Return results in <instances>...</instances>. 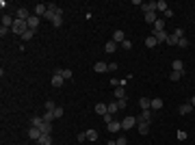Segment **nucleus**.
<instances>
[{
  "mask_svg": "<svg viewBox=\"0 0 195 145\" xmlns=\"http://www.w3.org/2000/svg\"><path fill=\"white\" fill-rule=\"evenodd\" d=\"M156 44H158V41H156V39H154L152 35H150V37H147V39H145V46H147V48H154Z\"/></svg>",
  "mask_w": 195,
  "mask_h": 145,
  "instance_id": "obj_33",
  "label": "nucleus"
},
{
  "mask_svg": "<svg viewBox=\"0 0 195 145\" xmlns=\"http://www.w3.org/2000/svg\"><path fill=\"white\" fill-rule=\"evenodd\" d=\"M96 113H98V115H102V117H104V115H106V113H108V106H106V104H102V102H100V104H96Z\"/></svg>",
  "mask_w": 195,
  "mask_h": 145,
  "instance_id": "obj_17",
  "label": "nucleus"
},
{
  "mask_svg": "<svg viewBox=\"0 0 195 145\" xmlns=\"http://www.w3.org/2000/svg\"><path fill=\"white\" fill-rule=\"evenodd\" d=\"M191 110H195V108H193V104H191V102H189V104H182V106L178 108V113H180V115H189Z\"/></svg>",
  "mask_w": 195,
  "mask_h": 145,
  "instance_id": "obj_15",
  "label": "nucleus"
},
{
  "mask_svg": "<svg viewBox=\"0 0 195 145\" xmlns=\"http://www.w3.org/2000/svg\"><path fill=\"white\" fill-rule=\"evenodd\" d=\"M93 72H96V74H104V72H108V63H104V61H98L96 65H93Z\"/></svg>",
  "mask_w": 195,
  "mask_h": 145,
  "instance_id": "obj_7",
  "label": "nucleus"
},
{
  "mask_svg": "<svg viewBox=\"0 0 195 145\" xmlns=\"http://www.w3.org/2000/svg\"><path fill=\"white\" fill-rule=\"evenodd\" d=\"M167 9H169V4H167V0H156V11H163V13H165Z\"/></svg>",
  "mask_w": 195,
  "mask_h": 145,
  "instance_id": "obj_19",
  "label": "nucleus"
},
{
  "mask_svg": "<svg viewBox=\"0 0 195 145\" xmlns=\"http://www.w3.org/2000/svg\"><path fill=\"white\" fill-rule=\"evenodd\" d=\"M178 139H180V141H187V132H184V130H178Z\"/></svg>",
  "mask_w": 195,
  "mask_h": 145,
  "instance_id": "obj_44",
  "label": "nucleus"
},
{
  "mask_svg": "<svg viewBox=\"0 0 195 145\" xmlns=\"http://www.w3.org/2000/svg\"><path fill=\"white\" fill-rule=\"evenodd\" d=\"M104 121H106V124H111V121H113V115H111V113H106V115H104Z\"/></svg>",
  "mask_w": 195,
  "mask_h": 145,
  "instance_id": "obj_48",
  "label": "nucleus"
},
{
  "mask_svg": "<svg viewBox=\"0 0 195 145\" xmlns=\"http://www.w3.org/2000/svg\"><path fill=\"white\" fill-rule=\"evenodd\" d=\"M139 119H143V121H152V110H141V117Z\"/></svg>",
  "mask_w": 195,
  "mask_h": 145,
  "instance_id": "obj_29",
  "label": "nucleus"
},
{
  "mask_svg": "<svg viewBox=\"0 0 195 145\" xmlns=\"http://www.w3.org/2000/svg\"><path fill=\"white\" fill-rule=\"evenodd\" d=\"M83 141H87V132H80L78 134V143H83Z\"/></svg>",
  "mask_w": 195,
  "mask_h": 145,
  "instance_id": "obj_47",
  "label": "nucleus"
},
{
  "mask_svg": "<svg viewBox=\"0 0 195 145\" xmlns=\"http://www.w3.org/2000/svg\"><path fill=\"white\" fill-rule=\"evenodd\" d=\"M137 124H139L137 117H126V119L121 121V130H130V128H135Z\"/></svg>",
  "mask_w": 195,
  "mask_h": 145,
  "instance_id": "obj_3",
  "label": "nucleus"
},
{
  "mask_svg": "<svg viewBox=\"0 0 195 145\" xmlns=\"http://www.w3.org/2000/svg\"><path fill=\"white\" fill-rule=\"evenodd\" d=\"M39 130H41L44 134H50V132H52V124H50V121H46V119H44V124L39 126Z\"/></svg>",
  "mask_w": 195,
  "mask_h": 145,
  "instance_id": "obj_18",
  "label": "nucleus"
},
{
  "mask_svg": "<svg viewBox=\"0 0 195 145\" xmlns=\"http://www.w3.org/2000/svg\"><path fill=\"white\" fill-rule=\"evenodd\" d=\"M126 104H128V100L124 97V100H117V106H119V110H124L126 108Z\"/></svg>",
  "mask_w": 195,
  "mask_h": 145,
  "instance_id": "obj_40",
  "label": "nucleus"
},
{
  "mask_svg": "<svg viewBox=\"0 0 195 145\" xmlns=\"http://www.w3.org/2000/svg\"><path fill=\"white\" fill-rule=\"evenodd\" d=\"M41 134H44V132H41L39 128H35V126H33V128H28V137H31L33 141H39V137H41Z\"/></svg>",
  "mask_w": 195,
  "mask_h": 145,
  "instance_id": "obj_11",
  "label": "nucleus"
},
{
  "mask_svg": "<svg viewBox=\"0 0 195 145\" xmlns=\"http://www.w3.org/2000/svg\"><path fill=\"white\" fill-rule=\"evenodd\" d=\"M154 30H165V20L158 17V20L154 22Z\"/></svg>",
  "mask_w": 195,
  "mask_h": 145,
  "instance_id": "obj_27",
  "label": "nucleus"
},
{
  "mask_svg": "<svg viewBox=\"0 0 195 145\" xmlns=\"http://www.w3.org/2000/svg\"><path fill=\"white\" fill-rule=\"evenodd\" d=\"M54 108H56V104H54L52 100H48V102H46V110H54Z\"/></svg>",
  "mask_w": 195,
  "mask_h": 145,
  "instance_id": "obj_41",
  "label": "nucleus"
},
{
  "mask_svg": "<svg viewBox=\"0 0 195 145\" xmlns=\"http://www.w3.org/2000/svg\"><path fill=\"white\" fill-rule=\"evenodd\" d=\"M150 124H152V121H143V119H139V124H137L139 134H143V137H145L147 132H150Z\"/></svg>",
  "mask_w": 195,
  "mask_h": 145,
  "instance_id": "obj_4",
  "label": "nucleus"
},
{
  "mask_svg": "<svg viewBox=\"0 0 195 145\" xmlns=\"http://www.w3.org/2000/svg\"><path fill=\"white\" fill-rule=\"evenodd\" d=\"M171 67H174V72H180V74H184V63H182L180 58H176V61L171 63Z\"/></svg>",
  "mask_w": 195,
  "mask_h": 145,
  "instance_id": "obj_14",
  "label": "nucleus"
},
{
  "mask_svg": "<svg viewBox=\"0 0 195 145\" xmlns=\"http://www.w3.org/2000/svg\"><path fill=\"white\" fill-rule=\"evenodd\" d=\"M113 41L121 46V44L126 41V35H124V30H115V33H113Z\"/></svg>",
  "mask_w": 195,
  "mask_h": 145,
  "instance_id": "obj_9",
  "label": "nucleus"
},
{
  "mask_svg": "<svg viewBox=\"0 0 195 145\" xmlns=\"http://www.w3.org/2000/svg\"><path fill=\"white\" fill-rule=\"evenodd\" d=\"M152 37H154V39H156L158 44H160V41H167V39H169V35H167L165 30H152Z\"/></svg>",
  "mask_w": 195,
  "mask_h": 145,
  "instance_id": "obj_6",
  "label": "nucleus"
},
{
  "mask_svg": "<svg viewBox=\"0 0 195 145\" xmlns=\"http://www.w3.org/2000/svg\"><path fill=\"white\" fill-rule=\"evenodd\" d=\"M26 22H28V28H31V30H37V26H39V17H37V15H31Z\"/></svg>",
  "mask_w": 195,
  "mask_h": 145,
  "instance_id": "obj_12",
  "label": "nucleus"
},
{
  "mask_svg": "<svg viewBox=\"0 0 195 145\" xmlns=\"http://www.w3.org/2000/svg\"><path fill=\"white\" fill-rule=\"evenodd\" d=\"M143 13H154L156 11V2H143Z\"/></svg>",
  "mask_w": 195,
  "mask_h": 145,
  "instance_id": "obj_16",
  "label": "nucleus"
},
{
  "mask_svg": "<svg viewBox=\"0 0 195 145\" xmlns=\"http://www.w3.org/2000/svg\"><path fill=\"white\" fill-rule=\"evenodd\" d=\"M171 35H174L176 39H182V37H184V30H182V28H176V30H174Z\"/></svg>",
  "mask_w": 195,
  "mask_h": 145,
  "instance_id": "obj_35",
  "label": "nucleus"
},
{
  "mask_svg": "<svg viewBox=\"0 0 195 145\" xmlns=\"http://www.w3.org/2000/svg\"><path fill=\"white\" fill-rule=\"evenodd\" d=\"M61 72H63V69H54L52 80H50V82H52V87H61V85H63V80H65V78L61 76Z\"/></svg>",
  "mask_w": 195,
  "mask_h": 145,
  "instance_id": "obj_2",
  "label": "nucleus"
},
{
  "mask_svg": "<svg viewBox=\"0 0 195 145\" xmlns=\"http://www.w3.org/2000/svg\"><path fill=\"white\" fill-rule=\"evenodd\" d=\"M52 26H54V28H59V26H63V17H61V15H56V17L52 20Z\"/></svg>",
  "mask_w": 195,
  "mask_h": 145,
  "instance_id": "obj_31",
  "label": "nucleus"
},
{
  "mask_svg": "<svg viewBox=\"0 0 195 145\" xmlns=\"http://www.w3.org/2000/svg\"><path fill=\"white\" fill-rule=\"evenodd\" d=\"M11 30H13L15 35H20V37H22V35H24L26 30H31V28H28V22H24V20H15V22H13V26H11Z\"/></svg>",
  "mask_w": 195,
  "mask_h": 145,
  "instance_id": "obj_1",
  "label": "nucleus"
},
{
  "mask_svg": "<svg viewBox=\"0 0 195 145\" xmlns=\"http://www.w3.org/2000/svg\"><path fill=\"white\" fill-rule=\"evenodd\" d=\"M117 69V63H108V72H115Z\"/></svg>",
  "mask_w": 195,
  "mask_h": 145,
  "instance_id": "obj_49",
  "label": "nucleus"
},
{
  "mask_svg": "<svg viewBox=\"0 0 195 145\" xmlns=\"http://www.w3.org/2000/svg\"><path fill=\"white\" fill-rule=\"evenodd\" d=\"M180 78H182V74H180V72H174V69H171V74H169V80H174V82H178Z\"/></svg>",
  "mask_w": 195,
  "mask_h": 145,
  "instance_id": "obj_30",
  "label": "nucleus"
},
{
  "mask_svg": "<svg viewBox=\"0 0 195 145\" xmlns=\"http://www.w3.org/2000/svg\"><path fill=\"white\" fill-rule=\"evenodd\" d=\"M33 37H35V30H26V33L22 35V39H24V41H31Z\"/></svg>",
  "mask_w": 195,
  "mask_h": 145,
  "instance_id": "obj_32",
  "label": "nucleus"
},
{
  "mask_svg": "<svg viewBox=\"0 0 195 145\" xmlns=\"http://www.w3.org/2000/svg\"><path fill=\"white\" fill-rule=\"evenodd\" d=\"M41 117H44L46 121H50V124H52V119H54V113H52V110H46V113H44Z\"/></svg>",
  "mask_w": 195,
  "mask_h": 145,
  "instance_id": "obj_34",
  "label": "nucleus"
},
{
  "mask_svg": "<svg viewBox=\"0 0 195 145\" xmlns=\"http://www.w3.org/2000/svg\"><path fill=\"white\" fill-rule=\"evenodd\" d=\"M139 106H141L143 110H152V100H150V97H141V100H139Z\"/></svg>",
  "mask_w": 195,
  "mask_h": 145,
  "instance_id": "obj_13",
  "label": "nucleus"
},
{
  "mask_svg": "<svg viewBox=\"0 0 195 145\" xmlns=\"http://www.w3.org/2000/svg\"><path fill=\"white\" fill-rule=\"evenodd\" d=\"M143 17H145L147 24H154V22L158 20V17H156V11H154V13H143Z\"/></svg>",
  "mask_w": 195,
  "mask_h": 145,
  "instance_id": "obj_23",
  "label": "nucleus"
},
{
  "mask_svg": "<svg viewBox=\"0 0 195 145\" xmlns=\"http://www.w3.org/2000/svg\"><path fill=\"white\" fill-rule=\"evenodd\" d=\"M37 143H41V145H52V137H50V134H41Z\"/></svg>",
  "mask_w": 195,
  "mask_h": 145,
  "instance_id": "obj_22",
  "label": "nucleus"
},
{
  "mask_svg": "<svg viewBox=\"0 0 195 145\" xmlns=\"http://www.w3.org/2000/svg\"><path fill=\"white\" fill-rule=\"evenodd\" d=\"M117 110H119V106H117V102H111V104H108V113L113 115V113H117Z\"/></svg>",
  "mask_w": 195,
  "mask_h": 145,
  "instance_id": "obj_37",
  "label": "nucleus"
},
{
  "mask_svg": "<svg viewBox=\"0 0 195 145\" xmlns=\"http://www.w3.org/2000/svg\"><path fill=\"white\" fill-rule=\"evenodd\" d=\"M61 76H63L65 80H69V78H74V74H72V69H63V72H61Z\"/></svg>",
  "mask_w": 195,
  "mask_h": 145,
  "instance_id": "obj_36",
  "label": "nucleus"
},
{
  "mask_svg": "<svg viewBox=\"0 0 195 145\" xmlns=\"http://www.w3.org/2000/svg\"><path fill=\"white\" fill-rule=\"evenodd\" d=\"M121 48H124V50H130V48H132V41H128V39H126V41L121 44Z\"/></svg>",
  "mask_w": 195,
  "mask_h": 145,
  "instance_id": "obj_45",
  "label": "nucleus"
},
{
  "mask_svg": "<svg viewBox=\"0 0 195 145\" xmlns=\"http://www.w3.org/2000/svg\"><path fill=\"white\" fill-rule=\"evenodd\" d=\"M46 13H48V4H44V2H39V4L35 7V13H33V15H37V17H44Z\"/></svg>",
  "mask_w": 195,
  "mask_h": 145,
  "instance_id": "obj_5",
  "label": "nucleus"
},
{
  "mask_svg": "<svg viewBox=\"0 0 195 145\" xmlns=\"http://www.w3.org/2000/svg\"><path fill=\"white\" fill-rule=\"evenodd\" d=\"M15 15H17V20H24V22H26V20L31 17V13H28V9H24V7H20V9L15 11Z\"/></svg>",
  "mask_w": 195,
  "mask_h": 145,
  "instance_id": "obj_8",
  "label": "nucleus"
},
{
  "mask_svg": "<svg viewBox=\"0 0 195 145\" xmlns=\"http://www.w3.org/2000/svg\"><path fill=\"white\" fill-rule=\"evenodd\" d=\"M106 130H108V132H119V130H121V121H115V119H113L111 124H106Z\"/></svg>",
  "mask_w": 195,
  "mask_h": 145,
  "instance_id": "obj_10",
  "label": "nucleus"
},
{
  "mask_svg": "<svg viewBox=\"0 0 195 145\" xmlns=\"http://www.w3.org/2000/svg\"><path fill=\"white\" fill-rule=\"evenodd\" d=\"M9 30H11V28H7V26H0V37H7V35H9Z\"/></svg>",
  "mask_w": 195,
  "mask_h": 145,
  "instance_id": "obj_42",
  "label": "nucleus"
},
{
  "mask_svg": "<svg viewBox=\"0 0 195 145\" xmlns=\"http://www.w3.org/2000/svg\"><path fill=\"white\" fill-rule=\"evenodd\" d=\"M87 141H98V130H87Z\"/></svg>",
  "mask_w": 195,
  "mask_h": 145,
  "instance_id": "obj_26",
  "label": "nucleus"
},
{
  "mask_svg": "<svg viewBox=\"0 0 195 145\" xmlns=\"http://www.w3.org/2000/svg\"><path fill=\"white\" fill-rule=\"evenodd\" d=\"M191 104H193V108H195V96H193V97H191Z\"/></svg>",
  "mask_w": 195,
  "mask_h": 145,
  "instance_id": "obj_50",
  "label": "nucleus"
},
{
  "mask_svg": "<svg viewBox=\"0 0 195 145\" xmlns=\"http://www.w3.org/2000/svg\"><path fill=\"white\" fill-rule=\"evenodd\" d=\"M178 46H180V48H187V46H189V39H187V37L178 39Z\"/></svg>",
  "mask_w": 195,
  "mask_h": 145,
  "instance_id": "obj_39",
  "label": "nucleus"
},
{
  "mask_svg": "<svg viewBox=\"0 0 195 145\" xmlns=\"http://www.w3.org/2000/svg\"><path fill=\"white\" fill-rule=\"evenodd\" d=\"M115 97H117V100H124V97H126V89H124V87H115Z\"/></svg>",
  "mask_w": 195,
  "mask_h": 145,
  "instance_id": "obj_24",
  "label": "nucleus"
},
{
  "mask_svg": "<svg viewBox=\"0 0 195 145\" xmlns=\"http://www.w3.org/2000/svg\"><path fill=\"white\" fill-rule=\"evenodd\" d=\"M31 124H33V126H35V128H39V126H41V124H44V117H39V115H35V117H33V119H31Z\"/></svg>",
  "mask_w": 195,
  "mask_h": 145,
  "instance_id": "obj_28",
  "label": "nucleus"
},
{
  "mask_svg": "<svg viewBox=\"0 0 195 145\" xmlns=\"http://www.w3.org/2000/svg\"><path fill=\"white\" fill-rule=\"evenodd\" d=\"M167 44H169V46H178V39H176L174 35H169V39H167Z\"/></svg>",
  "mask_w": 195,
  "mask_h": 145,
  "instance_id": "obj_43",
  "label": "nucleus"
},
{
  "mask_svg": "<svg viewBox=\"0 0 195 145\" xmlns=\"http://www.w3.org/2000/svg\"><path fill=\"white\" fill-rule=\"evenodd\" d=\"M163 108V100L160 97H152V110H160Z\"/></svg>",
  "mask_w": 195,
  "mask_h": 145,
  "instance_id": "obj_20",
  "label": "nucleus"
},
{
  "mask_svg": "<svg viewBox=\"0 0 195 145\" xmlns=\"http://www.w3.org/2000/svg\"><path fill=\"white\" fill-rule=\"evenodd\" d=\"M37 145H41V143H37Z\"/></svg>",
  "mask_w": 195,
  "mask_h": 145,
  "instance_id": "obj_51",
  "label": "nucleus"
},
{
  "mask_svg": "<svg viewBox=\"0 0 195 145\" xmlns=\"http://www.w3.org/2000/svg\"><path fill=\"white\" fill-rule=\"evenodd\" d=\"M13 22H15V20H13L11 15H4V17H2V26H7V28H11V26H13Z\"/></svg>",
  "mask_w": 195,
  "mask_h": 145,
  "instance_id": "obj_25",
  "label": "nucleus"
},
{
  "mask_svg": "<svg viewBox=\"0 0 195 145\" xmlns=\"http://www.w3.org/2000/svg\"><path fill=\"white\" fill-rule=\"evenodd\" d=\"M104 50H106V52H108V54H113V52H115V50H117V44H115V41H113V39H111V41H106V46H104Z\"/></svg>",
  "mask_w": 195,
  "mask_h": 145,
  "instance_id": "obj_21",
  "label": "nucleus"
},
{
  "mask_svg": "<svg viewBox=\"0 0 195 145\" xmlns=\"http://www.w3.org/2000/svg\"><path fill=\"white\" fill-rule=\"evenodd\" d=\"M117 145H128V139H126V137H119V139H117Z\"/></svg>",
  "mask_w": 195,
  "mask_h": 145,
  "instance_id": "obj_46",
  "label": "nucleus"
},
{
  "mask_svg": "<svg viewBox=\"0 0 195 145\" xmlns=\"http://www.w3.org/2000/svg\"><path fill=\"white\" fill-rule=\"evenodd\" d=\"M52 113H54V119H61V117H63V108H61V106H56Z\"/></svg>",
  "mask_w": 195,
  "mask_h": 145,
  "instance_id": "obj_38",
  "label": "nucleus"
}]
</instances>
